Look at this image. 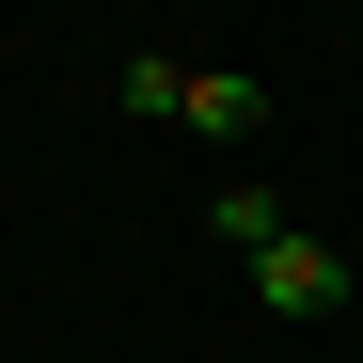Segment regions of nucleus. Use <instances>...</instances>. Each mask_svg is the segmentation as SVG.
Returning a JSON list of instances; mask_svg holds the SVG:
<instances>
[{"label":"nucleus","instance_id":"f257e3e1","mask_svg":"<svg viewBox=\"0 0 363 363\" xmlns=\"http://www.w3.org/2000/svg\"><path fill=\"white\" fill-rule=\"evenodd\" d=\"M253 300H269V316H332V300H363V253H332V237L300 221V237L253 253Z\"/></svg>","mask_w":363,"mask_h":363},{"label":"nucleus","instance_id":"f03ea898","mask_svg":"<svg viewBox=\"0 0 363 363\" xmlns=\"http://www.w3.org/2000/svg\"><path fill=\"white\" fill-rule=\"evenodd\" d=\"M190 79H206V64H174V48H127V64H111V111H127V127H190Z\"/></svg>","mask_w":363,"mask_h":363},{"label":"nucleus","instance_id":"7ed1b4c3","mask_svg":"<svg viewBox=\"0 0 363 363\" xmlns=\"http://www.w3.org/2000/svg\"><path fill=\"white\" fill-rule=\"evenodd\" d=\"M206 237H221V253H269V237H300V206L269 190V174H221V190H206Z\"/></svg>","mask_w":363,"mask_h":363},{"label":"nucleus","instance_id":"20e7f679","mask_svg":"<svg viewBox=\"0 0 363 363\" xmlns=\"http://www.w3.org/2000/svg\"><path fill=\"white\" fill-rule=\"evenodd\" d=\"M253 127H269V95H253V79H221V64H206V79H190V143H253Z\"/></svg>","mask_w":363,"mask_h":363}]
</instances>
